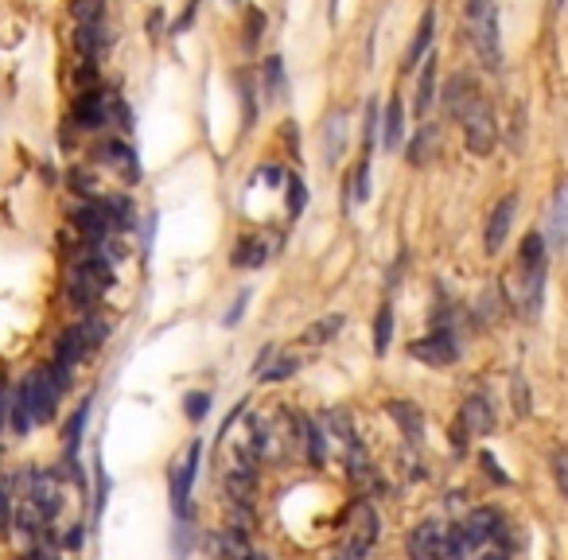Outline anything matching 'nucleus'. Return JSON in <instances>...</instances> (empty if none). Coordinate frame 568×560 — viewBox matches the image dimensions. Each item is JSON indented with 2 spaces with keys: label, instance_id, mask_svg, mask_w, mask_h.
Masks as SVG:
<instances>
[{
  "label": "nucleus",
  "instance_id": "nucleus-1",
  "mask_svg": "<svg viewBox=\"0 0 568 560\" xmlns=\"http://www.w3.org/2000/svg\"><path fill=\"white\" fill-rule=\"evenodd\" d=\"M545 268H549V242H545L541 230H533L522 238L518 257L502 276V304L526 319L538 316L545 300Z\"/></svg>",
  "mask_w": 568,
  "mask_h": 560
},
{
  "label": "nucleus",
  "instance_id": "nucleus-2",
  "mask_svg": "<svg viewBox=\"0 0 568 560\" xmlns=\"http://www.w3.org/2000/svg\"><path fill=\"white\" fill-rule=\"evenodd\" d=\"M467 36L479 62L487 70H502V31H498V8H479L467 12Z\"/></svg>",
  "mask_w": 568,
  "mask_h": 560
},
{
  "label": "nucleus",
  "instance_id": "nucleus-3",
  "mask_svg": "<svg viewBox=\"0 0 568 560\" xmlns=\"http://www.w3.org/2000/svg\"><path fill=\"white\" fill-rule=\"evenodd\" d=\"M475 110H483V90H479V78L471 70H456L444 86V113L452 121L464 125Z\"/></svg>",
  "mask_w": 568,
  "mask_h": 560
},
{
  "label": "nucleus",
  "instance_id": "nucleus-4",
  "mask_svg": "<svg viewBox=\"0 0 568 560\" xmlns=\"http://www.w3.org/2000/svg\"><path fill=\"white\" fill-rule=\"evenodd\" d=\"M409 358L424 362V366H456L459 362V342H456L452 331L440 327V331H432V335L409 342Z\"/></svg>",
  "mask_w": 568,
  "mask_h": 560
},
{
  "label": "nucleus",
  "instance_id": "nucleus-5",
  "mask_svg": "<svg viewBox=\"0 0 568 560\" xmlns=\"http://www.w3.org/2000/svg\"><path fill=\"white\" fill-rule=\"evenodd\" d=\"M514 218H518V195H502L495 207H490V214H487V230H483V245H487V253L495 257V253H502V245H506V238H510V226H514Z\"/></svg>",
  "mask_w": 568,
  "mask_h": 560
},
{
  "label": "nucleus",
  "instance_id": "nucleus-6",
  "mask_svg": "<svg viewBox=\"0 0 568 560\" xmlns=\"http://www.w3.org/2000/svg\"><path fill=\"white\" fill-rule=\"evenodd\" d=\"M199 459H202V444L195 440V444L184 451V459L171 467V506H176L179 518H187V498H191V482L199 475Z\"/></svg>",
  "mask_w": 568,
  "mask_h": 560
},
{
  "label": "nucleus",
  "instance_id": "nucleus-7",
  "mask_svg": "<svg viewBox=\"0 0 568 560\" xmlns=\"http://www.w3.org/2000/svg\"><path fill=\"white\" fill-rule=\"evenodd\" d=\"M28 385H31V413H36V424H47V420H55L62 390L55 385V378H51L47 366H43V370H31V374H28Z\"/></svg>",
  "mask_w": 568,
  "mask_h": 560
},
{
  "label": "nucleus",
  "instance_id": "nucleus-8",
  "mask_svg": "<svg viewBox=\"0 0 568 560\" xmlns=\"http://www.w3.org/2000/svg\"><path fill=\"white\" fill-rule=\"evenodd\" d=\"M464 144H467V152L471 156H490L495 152V144H498V125H495V117L487 113V105L483 110H475L464 121Z\"/></svg>",
  "mask_w": 568,
  "mask_h": 560
},
{
  "label": "nucleus",
  "instance_id": "nucleus-9",
  "mask_svg": "<svg viewBox=\"0 0 568 560\" xmlns=\"http://www.w3.org/2000/svg\"><path fill=\"white\" fill-rule=\"evenodd\" d=\"M70 226L82 234V242H86V245H105V238L113 234L110 214L102 210V202H98V199H90L86 207L74 210V214H70Z\"/></svg>",
  "mask_w": 568,
  "mask_h": 560
},
{
  "label": "nucleus",
  "instance_id": "nucleus-10",
  "mask_svg": "<svg viewBox=\"0 0 568 560\" xmlns=\"http://www.w3.org/2000/svg\"><path fill=\"white\" fill-rule=\"evenodd\" d=\"M378 541V514L370 510V502H355L350 510V541H347V553L355 556H366V548Z\"/></svg>",
  "mask_w": 568,
  "mask_h": 560
},
{
  "label": "nucleus",
  "instance_id": "nucleus-11",
  "mask_svg": "<svg viewBox=\"0 0 568 560\" xmlns=\"http://www.w3.org/2000/svg\"><path fill=\"white\" fill-rule=\"evenodd\" d=\"M296 370H300L296 354H281V347H273V342L257 354V362H253V378L257 382H284V378H292Z\"/></svg>",
  "mask_w": 568,
  "mask_h": 560
},
{
  "label": "nucleus",
  "instance_id": "nucleus-12",
  "mask_svg": "<svg viewBox=\"0 0 568 560\" xmlns=\"http://www.w3.org/2000/svg\"><path fill=\"white\" fill-rule=\"evenodd\" d=\"M74 125L78 128L110 125V94L105 90H82L78 102H74Z\"/></svg>",
  "mask_w": 568,
  "mask_h": 560
},
{
  "label": "nucleus",
  "instance_id": "nucleus-13",
  "mask_svg": "<svg viewBox=\"0 0 568 560\" xmlns=\"http://www.w3.org/2000/svg\"><path fill=\"white\" fill-rule=\"evenodd\" d=\"M378 140H382L385 152H398V148L405 144V105H401L398 94H393V98L385 102L382 125H378Z\"/></svg>",
  "mask_w": 568,
  "mask_h": 560
},
{
  "label": "nucleus",
  "instance_id": "nucleus-14",
  "mask_svg": "<svg viewBox=\"0 0 568 560\" xmlns=\"http://www.w3.org/2000/svg\"><path fill=\"white\" fill-rule=\"evenodd\" d=\"M436 156H440V125H432V121L416 125V133L409 140V164L413 168H428Z\"/></svg>",
  "mask_w": 568,
  "mask_h": 560
},
{
  "label": "nucleus",
  "instance_id": "nucleus-15",
  "mask_svg": "<svg viewBox=\"0 0 568 560\" xmlns=\"http://www.w3.org/2000/svg\"><path fill=\"white\" fill-rule=\"evenodd\" d=\"M459 420H464L467 436H487L490 428H495V408H490L483 393H475L464 401V408H459Z\"/></svg>",
  "mask_w": 568,
  "mask_h": 560
},
{
  "label": "nucleus",
  "instance_id": "nucleus-16",
  "mask_svg": "<svg viewBox=\"0 0 568 560\" xmlns=\"http://www.w3.org/2000/svg\"><path fill=\"white\" fill-rule=\"evenodd\" d=\"M432 36H436V8H424L421 28H416V36L409 39V47H405L401 70H416V62H421L428 55V47H432Z\"/></svg>",
  "mask_w": 568,
  "mask_h": 560
},
{
  "label": "nucleus",
  "instance_id": "nucleus-17",
  "mask_svg": "<svg viewBox=\"0 0 568 560\" xmlns=\"http://www.w3.org/2000/svg\"><path fill=\"white\" fill-rule=\"evenodd\" d=\"M545 242H549L553 250H564V245H568V183H564L561 191H556V199H553V207H549Z\"/></svg>",
  "mask_w": 568,
  "mask_h": 560
},
{
  "label": "nucleus",
  "instance_id": "nucleus-18",
  "mask_svg": "<svg viewBox=\"0 0 568 560\" xmlns=\"http://www.w3.org/2000/svg\"><path fill=\"white\" fill-rule=\"evenodd\" d=\"M261 94H265V102H273V105H281L288 98V74H284L281 55H269L261 62Z\"/></svg>",
  "mask_w": 568,
  "mask_h": 560
},
{
  "label": "nucleus",
  "instance_id": "nucleus-19",
  "mask_svg": "<svg viewBox=\"0 0 568 560\" xmlns=\"http://www.w3.org/2000/svg\"><path fill=\"white\" fill-rule=\"evenodd\" d=\"M409 556L413 560H440V525L421 522L409 533Z\"/></svg>",
  "mask_w": 568,
  "mask_h": 560
},
{
  "label": "nucleus",
  "instance_id": "nucleus-20",
  "mask_svg": "<svg viewBox=\"0 0 568 560\" xmlns=\"http://www.w3.org/2000/svg\"><path fill=\"white\" fill-rule=\"evenodd\" d=\"M464 530V537H467V545H487V541H495L498 537V530H502V518L495 510H475L471 518L459 525Z\"/></svg>",
  "mask_w": 568,
  "mask_h": 560
},
{
  "label": "nucleus",
  "instance_id": "nucleus-21",
  "mask_svg": "<svg viewBox=\"0 0 568 560\" xmlns=\"http://www.w3.org/2000/svg\"><path fill=\"white\" fill-rule=\"evenodd\" d=\"M102 160H105L110 168L121 171V179H128V183L141 179V164H136V152L125 144V140H105V144H102Z\"/></svg>",
  "mask_w": 568,
  "mask_h": 560
},
{
  "label": "nucleus",
  "instance_id": "nucleus-22",
  "mask_svg": "<svg viewBox=\"0 0 568 560\" xmlns=\"http://www.w3.org/2000/svg\"><path fill=\"white\" fill-rule=\"evenodd\" d=\"M385 413L393 416V424L401 428V436L409 440V444H416V440H421L424 416H421V408H416L413 401H390V405H385Z\"/></svg>",
  "mask_w": 568,
  "mask_h": 560
},
{
  "label": "nucleus",
  "instance_id": "nucleus-23",
  "mask_svg": "<svg viewBox=\"0 0 568 560\" xmlns=\"http://www.w3.org/2000/svg\"><path fill=\"white\" fill-rule=\"evenodd\" d=\"M86 420H90V401H82L78 408L70 413L67 428H62V451H67V467L78 463V448H82V436H86Z\"/></svg>",
  "mask_w": 568,
  "mask_h": 560
},
{
  "label": "nucleus",
  "instance_id": "nucleus-24",
  "mask_svg": "<svg viewBox=\"0 0 568 560\" xmlns=\"http://www.w3.org/2000/svg\"><path fill=\"white\" fill-rule=\"evenodd\" d=\"M86 354H90V342H86L82 327L62 331L59 342H55V366H67V370H74V366H78Z\"/></svg>",
  "mask_w": 568,
  "mask_h": 560
},
{
  "label": "nucleus",
  "instance_id": "nucleus-25",
  "mask_svg": "<svg viewBox=\"0 0 568 560\" xmlns=\"http://www.w3.org/2000/svg\"><path fill=\"white\" fill-rule=\"evenodd\" d=\"M342 140H347V110H335V113H331L327 121H324V160H327V168L339 164Z\"/></svg>",
  "mask_w": 568,
  "mask_h": 560
},
{
  "label": "nucleus",
  "instance_id": "nucleus-26",
  "mask_svg": "<svg viewBox=\"0 0 568 560\" xmlns=\"http://www.w3.org/2000/svg\"><path fill=\"white\" fill-rule=\"evenodd\" d=\"M436 102V55L421 59V74H416V94H413V110L428 113Z\"/></svg>",
  "mask_w": 568,
  "mask_h": 560
},
{
  "label": "nucleus",
  "instance_id": "nucleus-27",
  "mask_svg": "<svg viewBox=\"0 0 568 560\" xmlns=\"http://www.w3.org/2000/svg\"><path fill=\"white\" fill-rule=\"evenodd\" d=\"M296 428H300V440H304V448H308V463L312 467H324V459H327V444H324V428L316 424L312 416H296Z\"/></svg>",
  "mask_w": 568,
  "mask_h": 560
},
{
  "label": "nucleus",
  "instance_id": "nucleus-28",
  "mask_svg": "<svg viewBox=\"0 0 568 560\" xmlns=\"http://www.w3.org/2000/svg\"><path fill=\"white\" fill-rule=\"evenodd\" d=\"M265 261H269V245H265L261 238H242L238 250L230 253V265L234 268H261Z\"/></svg>",
  "mask_w": 568,
  "mask_h": 560
},
{
  "label": "nucleus",
  "instance_id": "nucleus-29",
  "mask_svg": "<svg viewBox=\"0 0 568 560\" xmlns=\"http://www.w3.org/2000/svg\"><path fill=\"white\" fill-rule=\"evenodd\" d=\"M339 331H342V316L335 311V316H324V319L308 323L304 335H300V342H304V347H324V342H331Z\"/></svg>",
  "mask_w": 568,
  "mask_h": 560
},
{
  "label": "nucleus",
  "instance_id": "nucleus-30",
  "mask_svg": "<svg viewBox=\"0 0 568 560\" xmlns=\"http://www.w3.org/2000/svg\"><path fill=\"white\" fill-rule=\"evenodd\" d=\"M105 43H110V31H105L102 24H78V31H74V47H78L86 59L98 55Z\"/></svg>",
  "mask_w": 568,
  "mask_h": 560
},
{
  "label": "nucleus",
  "instance_id": "nucleus-31",
  "mask_svg": "<svg viewBox=\"0 0 568 560\" xmlns=\"http://www.w3.org/2000/svg\"><path fill=\"white\" fill-rule=\"evenodd\" d=\"M393 342V304H382L374 316V354H385Z\"/></svg>",
  "mask_w": 568,
  "mask_h": 560
},
{
  "label": "nucleus",
  "instance_id": "nucleus-32",
  "mask_svg": "<svg viewBox=\"0 0 568 560\" xmlns=\"http://www.w3.org/2000/svg\"><path fill=\"white\" fill-rule=\"evenodd\" d=\"M467 537H464V530L459 525H448V530H440V560H464V553H467Z\"/></svg>",
  "mask_w": 568,
  "mask_h": 560
},
{
  "label": "nucleus",
  "instance_id": "nucleus-33",
  "mask_svg": "<svg viewBox=\"0 0 568 560\" xmlns=\"http://www.w3.org/2000/svg\"><path fill=\"white\" fill-rule=\"evenodd\" d=\"M218 548H222V560H245V556L253 553L242 530H222V537H218Z\"/></svg>",
  "mask_w": 568,
  "mask_h": 560
},
{
  "label": "nucleus",
  "instance_id": "nucleus-34",
  "mask_svg": "<svg viewBox=\"0 0 568 560\" xmlns=\"http://www.w3.org/2000/svg\"><path fill=\"white\" fill-rule=\"evenodd\" d=\"M324 424L331 428V436L347 440V444H358V440H355V416H350L347 408H331V413L324 416Z\"/></svg>",
  "mask_w": 568,
  "mask_h": 560
},
{
  "label": "nucleus",
  "instance_id": "nucleus-35",
  "mask_svg": "<svg viewBox=\"0 0 568 560\" xmlns=\"http://www.w3.org/2000/svg\"><path fill=\"white\" fill-rule=\"evenodd\" d=\"M378 125H382V113H378V102H366V117H362V152H370L378 144Z\"/></svg>",
  "mask_w": 568,
  "mask_h": 560
},
{
  "label": "nucleus",
  "instance_id": "nucleus-36",
  "mask_svg": "<svg viewBox=\"0 0 568 560\" xmlns=\"http://www.w3.org/2000/svg\"><path fill=\"white\" fill-rule=\"evenodd\" d=\"M102 12H105V0H70V16L78 24H102Z\"/></svg>",
  "mask_w": 568,
  "mask_h": 560
},
{
  "label": "nucleus",
  "instance_id": "nucleus-37",
  "mask_svg": "<svg viewBox=\"0 0 568 560\" xmlns=\"http://www.w3.org/2000/svg\"><path fill=\"white\" fill-rule=\"evenodd\" d=\"M284 187H288V195H284L288 214H292V218H300V214H304V207H308V187H304V179H288Z\"/></svg>",
  "mask_w": 568,
  "mask_h": 560
},
{
  "label": "nucleus",
  "instance_id": "nucleus-38",
  "mask_svg": "<svg viewBox=\"0 0 568 560\" xmlns=\"http://www.w3.org/2000/svg\"><path fill=\"white\" fill-rule=\"evenodd\" d=\"M257 36H265V12L261 8H250V16H245V47H257Z\"/></svg>",
  "mask_w": 568,
  "mask_h": 560
},
{
  "label": "nucleus",
  "instance_id": "nucleus-39",
  "mask_svg": "<svg viewBox=\"0 0 568 560\" xmlns=\"http://www.w3.org/2000/svg\"><path fill=\"white\" fill-rule=\"evenodd\" d=\"M510 390H514V413L530 416V390H526V378H522V374L510 378Z\"/></svg>",
  "mask_w": 568,
  "mask_h": 560
},
{
  "label": "nucleus",
  "instance_id": "nucleus-40",
  "mask_svg": "<svg viewBox=\"0 0 568 560\" xmlns=\"http://www.w3.org/2000/svg\"><path fill=\"white\" fill-rule=\"evenodd\" d=\"M498 308H502V296H498V292H487V296H483V304L475 308V319L487 327V323H495V319H498Z\"/></svg>",
  "mask_w": 568,
  "mask_h": 560
},
{
  "label": "nucleus",
  "instance_id": "nucleus-41",
  "mask_svg": "<svg viewBox=\"0 0 568 560\" xmlns=\"http://www.w3.org/2000/svg\"><path fill=\"white\" fill-rule=\"evenodd\" d=\"M184 405H187V416H191V420H202V416L210 413V397H207V393H187Z\"/></svg>",
  "mask_w": 568,
  "mask_h": 560
},
{
  "label": "nucleus",
  "instance_id": "nucleus-42",
  "mask_svg": "<svg viewBox=\"0 0 568 560\" xmlns=\"http://www.w3.org/2000/svg\"><path fill=\"white\" fill-rule=\"evenodd\" d=\"M12 525V494H8V482L0 479V530Z\"/></svg>",
  "mask_w": 568,
  "mask_h": 560
},
{
  "label": "nucleus",
  "instance_id": "nucleus-43",
  "mask_svg": "<svg viewBox=\"0 0 568 560\" xmlns=\"http://www.w3.org/2000/svg\"><path fill=\"white\" fill-rule=\"evenodd\" d=\"M479 463H483V471H487V475L495 479V482H506V475L498 471V463H495V456H490V451H479Z\"/></svg>",
  "mask_w": 568,
  "mask_h": 560
},
{
  "label": "nucleus",
  "instance_id": "nucleus-44",
  "mask_svg": "<svg viewBox=\"0 0 568 560\" xmlns=\"http://www.w3.org/2000/svg\"><path fill=\"white\" fill-rule=\"evenodd\" d=\"M553 471H556V482H561V490H564V498H568V456H564V451L553 459Z\"/></svg>",
  "mask_w": 568,
  "mask_h": 560
},
{
  "label": "nucleus",
  "instance_id": "nucleus-45",
  "mask_svg": "<svg viewBox=\"0 0 568 560\" xmlns=\"http://www.w3.org/2000/svg\"><path fill=\"white\" fill-rule=\"evenodd\" d=\"M245 304H250V292H242L238 300H234V308L226 311V327H234V323L242 319V311H245Z\"/></svg>",
  "mask_w": 568,
  "mask_h": 560
},
{
  "label": "nucleus",
  "instance_id": "nucleus-46",
  "mask_svg": "<svg viewBox=\"0 0 568 560\" xmlns=\"http://www.w3.org/2000/svg\"><path fill=\"white\" fill-rule=\"evenodd\" d=\"M8 397H12V390L0 385V432H4V424H8Z\"/></svg>",
  "mask_w": 568,
  "mask_h": 560
},
{
  "label": "nucleus",
  "instance_id": "nucleus-47",
  "mask_svg": "<svg viewBox=\"0 0 568 560\" xmlns=\"http://www.w3.org/2000/svg\"><path fill=\"white\" fill-rule=\"evenodd\" d=\"M479 8H498V0H467V12H479Z\"/></svg>",
  "mask_w": 568,
  "mask_h": 560
},
{
  "label": "nucleus",
  "instance_id": "nucleus-48",
  "mask_svg": "<svg viewBox=\"0 0 568 560\" xmlns=\"http://www.w3.org/2000/svg\"><path fill=\"white\" fill-rule=\"evenodd\" d=\"M67 545H70V548H78V545H82V525H74V530L67 533Z\"/></svg>",
  "mask_w": 568,
  "mask_h": 560
},
{
  "label": "nucleus",
  "instance_id": "nucleus-49",
  "mask_svg": "<svg viewBox=\"0 0 568 560\" xmlns=\"http://www.w3.org/2000/svg\"><path fill=\"white\" fill-rule=\"evenodd\" d=\"M24 560H51V556L43 553V548H28V553H24Z\"/></svg>",
  "mask_w": 568,
  "mask_h": 560
},
{
  "label": "nucleus",
  "instance_id": "nucleus-50",
  "mask_svg": "<svg viewBox=\"0 0 568 560\" xmlns=\"http://www.w3.org/2000/svg\"><path fill=\"white\" fill-rule=\"evenodd\" d=\"M479 560H506V553H483Z\"/></svg>",
  "mask_w": 568,
  "mask_h": 560
},
{
  "label": "nucleus",
  "instance_id": "nucleus-51",
  "mask_svg": "<svg viewBox=\"0 0 568 560\" xmlns=\"http://www.w3.org/2000/svg\"><path fill=\"white\" fill-rule=\"evenodd\" d=\"M335 560H362V556H355V553H342V556H335Z\"/></svg>",
  "mask_w": 568,
  "mask_h": 560
}]
</instances>
